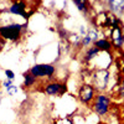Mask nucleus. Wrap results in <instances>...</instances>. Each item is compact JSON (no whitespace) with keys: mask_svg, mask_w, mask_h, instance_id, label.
<instances>
[{"mask_svg":"<svg viewBox=\"0 0 124 124\" xmlns=\"http://www.w3.org/2000/svg\"><path fill=\"white\" fill-rule=\"evenodd\" d=\"M72 4H73L78 11H81L82 14H85L86 16L89 15V11H92V3L89 1H85V0H75V1H72Z\"/></svg>","mask_w":124,"mask_h":124,"instance_id":"9b49d317","label":"nucleus"},{"mask_svg":"<svg viewBox=\"0 0 124 124\" xmlns=\"http://www.w3.org/2000/svg\"><path fill=\"white\" fill-rule=\"evenodd\" d=\"M110 72L109 70H93L91 72V82L98 93H104L108 89L110 82Z\"/></svg>","mask_w":124,"mask_h":124,"instance_id":"f03ea898","label":"nucleus"},{"mask_svg":"<svg viewBox=\"0 0 124 124\" xmlns=\"http://www.w3.org/2000/svg\"><path fill=\"white\" fill-rule=\"evenodd\" d=\"M5 45H6V42H5V41H4V40H3L1 37H0V52H1V51L4 50Z\"/></svg>","mask_w":124,"mask_h":124,"instance_id":"f3484780","label":"nucleus"},{"mask_svg":"<svg viewBox=\"0 0 124 124\" xmlns=\"http://www.w3.org/2000/svg\"><path fill=\"white\" fill-rule=\"evenodd\" d=\"M1 102H3V93L0 94V104H1Z\"/></svg>","mask_w":124,"mask_h":124,"instance_id":"a211bd4d","label":"nucleus"},{"mask_svg":"<svg viewBox=\"0 0 124 124\" xmlns=\"http://www.w3.org/2000/svg\"><path fill=\"white\" fill-rule=\"evenodd\" d=\"M1 91H3V86H1V82H0V94H1Z\"/></svg>","mask_w":124,"mask_h":124,"instance_id":"6ab92c4d","label":"nucleus"},{"mask_svg":"<svg viewBox=\"0 0 124 124\" xmlns=\"http://www.w3.org/2000/svg\"><path fill=\"white\" fill-rule=\"evenodd\" d=\"M27 4L25 1H10L8 6V13L13 16H21L24 20L29 19L31 14L27 13Z\"/></svg>","mask_w":124,"mask_h":124,"instance_id":"0eeeda50","label":"nucleus"},{"mask_svg":"<svg viewBox=\"0 0 124 124\" xmlns=\"http://www.w3.org/2000/svg\"><path fill=\"white\" fill-rule=\"evenodd\" d=\"M117 96L122 99H124V79L120 81V83L117 86Z\"/></svg>","mask_w":124,"mask_h":124,"instance_id":"2eb2a0df","label":"nucleus"},{"mask_svg":"<svg viewBox=\"0 0 124 124\" xmlns=\"http://www.w3.org/2000/svg\"><path fill=\"white\" fill-rule=\"evenodd\" d=\"M93 46L97 47L101 52H110L112 48H113V45L110 42V40L107 39V37H101L97 42H94Z\"/></svg>","mask_w":124,"mask_h":124,"instance_id":"f8f14e48","label":"nucleus"},{"mask_svg":"<svg viewBox=\"0 0 124 124\" xmlns=\"http://www.w3.org/2000/svg\"><path fill=\"white\" fill-rule=\"evenodd\" d=\"M27 23H10L6 25H0V37L5 42H19L21 41L26 32Z\"/></svg>","mask_w":124,"mask_h":124,"instance_id":"f257e3e1","label":"nucleus"},{"mask_svg":"<svg viewBox=\"0 0 124 124\" xmlns=\"http://www.w3.org/2000/svg\"><path fill=\"white\" fill-rule=\"evenodd\" d=\"M57 67L52 63H36L32 67H30L29 72L37 79H47L54 81V76L56 75Z\"/></svg>","mask_w":124,"mask_h":124,"instance_id":"20e7f679","label":"nucleus"},{"mask_svg":"<svg viewBox=\"0 0 124 124\" xmlns=\"http://www.w3.org/2000/svg\"><path fill=\"white\" fill-rule=\"evenodd\" d=\"M17 92H19V87H17V86H15V85L10 86L9 88H6V89H5L6 96H9V97H14Z\"/></svg>","mask_w":124,"mask_h":124,"instance_id":"4468645a","label":"nucleus"},{"mask_svg":"<svg viewBox=\"0 0 124 124\" xmlns=\"http://www.w3.org/2000/svg\"><path fill=\"white\" fill-rule=\"evenodd\" d=\"M104 4L108 6L109 11L117 15L118 17H122L124 15V1L123 0H110V1H106Z\"/></svg>","mask_w":124,"mask_h":124,"instance_id":"1a4fd4ad","label":"nucleus"},{"mask_svg":"<svg viewBox=\"0 0 124 124\" xmlns=\"http://www.w3.org/2000/svg\"><path fill=\"white\" fill-rule=\"evenodd\" d=\"M112 107V98L108 93H97V96L93 99L91 108L96 114L101 118H104L108 116V113Z\"/></svg>","mask_w":124,"mask_h":124,"instance_id":"7ed1b4c3","label":"nucleus"},{"mask_svg":"<svg viewBox=\"0 0 124 124\" xmlns=\"http://www.w3.org/2000/svg\"><path fill=\"white\" fill-rule=\"evenodd\" d=\"M122 34H123V29L122 26L114 27L110 30V34H109V40L113 45L114 48H122L123 47V40H122Z\"/></svg>","mask_w":124,"mask_h":124,"instance_id":"6e6552de","label":"nucleus"},{"mask_svg":"<svg viewBox=\"0 0 124 124\" xmlns=\"http://www.w3.org/2000/svg\"><path fill=\"white\" fill-rule=\"evenodd\" d=\"M23 78H24V81H23V88L25 89H29V88H32V87H35V85L37 83V78L36 77H34L30 73L29 71H26V72H24L23 73Z\"/></svg>","mask_w":124,"mask_h":124,"instance_id":"ddd939ff","label":"nucleus"},{"mask_svg":"<svg viewBox=\"0 0 124 124\" xmlns=\"http://www.w3.org/2000/svg\"><path fill=\"white\" fill-rule=\"evenodd\" d=\"M99 52H101V51H99L97 47H94V46L86 48V50H85V52H83V58H82V61H83V63L89 65L91 62H92L93 60H94V58H96V57L99 55Z\"/></svg>","mask_w":124,"mask_h":124,"instance_id":"9d476101","label":"nucleus"},{"mask_svg":"<svg viewBox=\"0 0 124 124\" xmlns=\"http://www.w3.org/2000/svg\"><path fill=\"white\" fill-rule=\"evenodd\" d=\"M4 75H5V78L6 79H11V81H14L15 79V72L13 71V70H10V68H6L5 71H4Z\"/></svg>","mask_w":124,"mask_h":124,"instance_id":"dca6fc26","label":"nucleus"},{"mask_svg":"<svg viewBox=\"0 0 124 124\" xmlns=\"http://www.w3.org/2000/svg\"><path fill=\"white\" fill-rule=\"evenodd\" d=\"M67 91V86L63 82L60 81H48L42 86V92L46 96L50 97H57V96H62L63 93Z\"/></svg>","mask_w":124,"mask_h":124,"instance_id":"423d86ee","label":"nucleus"},{"mask_svg":"<svg viewBox=\"0 0 124 124\" xmlns=\"http://www.w3.org/2000/svg\"><path fill=\"white\" fill-rule=\"evenodd\" d=\"M97 93L98 92L94 89V87H93L89 82H83V83H81L79 87H78L77 99H78V102L81 103V104L91 107L93 99H94V97L97 96Z\"/></svg>","mask_w":124,"mask_h":124,"instance_id":"39448f33","label":"nucleus"}]
</instances>
